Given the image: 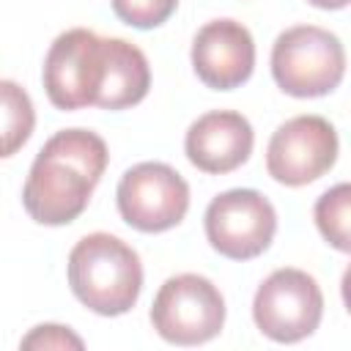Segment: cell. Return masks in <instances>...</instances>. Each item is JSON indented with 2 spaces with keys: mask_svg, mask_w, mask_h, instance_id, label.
I'll list each match as a JSON object with an SVG mask.
<instances>
[{
  "mask_svg": "<svg viewBox=\"0 0 351 351\" xmlns=\"http://www.w3.org/2000/svg\"><path fill=\"white\" fill-rule=\"evenodd\" d=\"M110 162L107 143L90 129H60L36 154L22 206L38 225H69L90 203Z\"/></svg>",
  "mask_w": 351,
  "mask_h": 351,
  "instance_id": "1",
  "label": "cell"
},
{
  "mask_svg": "<svg viewBox=\"0 0 351 351\" xmlns=\"http://www.w3.org/2000/svg\"><path fill=\"white\" fill-rule=\"evenodd\" d=\"M69 285L96 315H123L143 291L140 255L112 233H88L69 252Z\"/></svg>",
  "mask_w": 351,
  "mask_h": 351,
  "instance_id": "2",
  "label": "cell"
},
{
  "mask_svg": "<svg viewBox=\"0 0 351 351\" xmlns=\"http://www.w3.org/2000/svg\"><path fill=\"white\" fill-rule=\"evenodd\" d=\"M343 41L318 25H293L271 44V77L288 96H326L343 82Z\"/></svg>",
  "mask_w": 351,
  "mask_h": 351,
  "instance_id": "3",
  "label": "cell"
},
{
  "mask_svg": "<svg viewBox=\"0 0 351 351\" xmlns=\"http://www.w3.org/2000/svg\"><path fill=\"white\" fill-rule=\"evenodd\" d=\"M151 324L173 346H203L225 326V296L203 274H173L154 296Z\"/></svg>",
  "mask_w": 351,
  "mask_h": 351,
  "instance_id": "4",
  "label": "cell"
},
{
  "mask_svg": "<svg viewBox=\"0 0 351 351\" xmlns=\"http://www.w3.org/2000/svg\"><path fill=\"white\" fill-rule=\"evenodd\" d=\"M324 318V293L304 269H274L255 291L252 321L274 343H299L310 337Z\"/></svg>",
  "mask_w": 351,
  "mask_h": 351,
  "instance_id": "5",
  "label": "cell"
},
{
  "mask_svg": "<svg viewBox=\"0 0 351 351\" xmlns=\"http://www.w3.org/2000/svg\"><path fill=\"white\" fill-rule=\"evenodd\" d=\"M121 219L140 233H165L189 211V184L165 162H140L129 167L115 189Z\"/></svg>",
  "mask_w": 351,
  "mask_h": 351,
  "instance_id": "6",
  "label": "cell"
},
{
  "mask_svg": "<svg viewBox=\"0 0 351 351\" xmlns=\"http://www.w3.org/2000/svg\"><path fill=\"white\" fill-rule=\"evenodd\" d=\"M44 90L58 110L93 107L104 82V36L88 27L63 30L44 58Z\"/></svg>",
  "mask_w": 351,
  "mask_h": 351,
  "instance_id": "7",
  "label": "cell"
},
{
  "mask_svg": "<svg viewBox=\"0 0 351 351\" xmlns=\"http://www.w3.org/2000/svg\"><path fill=\"white\" fill-rule=\"evenodd\" d=\"M203 228L211 250L230 261H252L271 247L277 211L258 189H228L208 203Z\"/></svg>",
  "mask_w": 351,
  "mask_h": 351,
  "instance_id": "8",
  "label": "cell"
},
{
  "mask_svg": "<svg viewBox=\"0 0 351 351\" xmlns=\"http://www.w3.org/2000/svg\"><path fill=\"white\" fill-rule=\"evenodd\" d=\"M340 140L324 115H296L280 123L266 148V170L277 184L307 186L337 162Z\"/></svg>",
  "mask_w": 351,
  "mask_h": 351,
  "instance_id": "9",
  "label": "cell"
},
{
  "mask_svg": "<svg viewBox=\"0 0 351 351\" xmlns=\"http://www.w3.org/2000/svg\"><path fill=\"white\" fill-rule=\"evenodd\" d=\"M192 69L211 90H233L252 77L255 41L236 19H211L192 38Z\"/></svg>",
  "mask_w": 351,
  "mask_h": 351,
  "instance_id": "10",
  "label": "cell"
},
{
  "mask_svg": "<svg viewBox=\"0 0 351 351\" xmlns=\"http://www.w3.org/2000/svg\"><path fill=\"white\" fill-rule=\"evenodd\" d=\"M255 145L250 121L236 110H211L189 123L184 137L186 159L211 176H225L241 167Z\"/></svg>",
  "mask_w": 351,
  "mask_h": 351,
  "instance_id": "11",
  "label": "cell"
},
{
  "mask_svg": "<svg viewBox=\"0 0 351 351\" xmlns=\"http://www.w3.org/2000/svg\"><path fill=\"white\" fill-rule=\"evenodd\" d=\"M151 88L145 52L126 38H104V82L93 107L126 110L140 104Z\"/></svg>",
  "mask_w": 351,
  "mask_h": 351,
  "instance_id": "12",
  "label": "cell"
},
{
  "mask_svg": "<svg viewBox=\"0 0 351 351\" xmlns=\"http://www.w3.org/2000/svg\"><path fill=\"white\" fill-rule=\"evenodd\" d=\"M36 110L30 93L14 82L0 80V159L14 156L33 134Z\"/></svg>",
  "mask_w": 351,
  "mask_h": 351,
  "instance_id": "13",
  "label": "cell"
},
{
  "mask_svg": "<svg viewBox=\"0 0 351 351\" xmlns=\"http://www.w3.org/2000/svg\"><path fill=\"white\" fill-rule=\"evenodd\" d=\"M313 217L318 233L326 239L329 247H335L337 252L351 250V186L346 181L335 184L315 200Z\"/></svg>",
  "mask_w": 351,
  "mask_h": 351,
  "instance_id": "14",
  "label": "cell"
},
{
  "mask_svg": "<svg viewBox=\"0 0 351 351\" xmlns=\"http://www.w3.org/2000/svg\"><path fill=\"white\" fill-rule=\"evenodd\" d=\"M110 5L123 25L137 30H154L176 14L178 0H110Z\"/></svg>",
  "mask_w": 351,
  "mask_h": 351,
  "instance_id": "15",
  "label": "cell"
},
{
  "mask_svg": "<svg viewBox=\"0 0 351 351\" xmlns=\"http://www.w3.org/2000/svg\"><path fill=\"white\" fill-rule=\"evenodd\" d=\"M19 348H77L80 351V348H85V343L69 326H60V324H38V326H33L19 340Z\"/></svg>",
  "mask_w": 351,
  "mask_h": 351,
  "instance_id": "16",
  "label": "cell"
},
{
  "mask_svg": "<svg viewBox=\"0 0 351 351\" xmlns=\"http://www.w3.org/2000/svg\"><path fill=\"white\" fill-rule=\"evenodd\" d=\"M307 3L315 5V8H324V11H337V8L348 5V0H307Z\"/></svg>",
  "mask_w": 351,
  "mask_h": 351,
  "instance_id": "17",
  "label": "cell"
}]
</instances>
